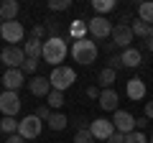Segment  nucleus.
Here are the masks:
<instances>
[{
  "label": "nucleus",
  "mask_w": 153,
  "mask_h": 143,
  "mask_svg": "<svg viewBox=\"0 0 153 143\" xmlns=\"http://www.w3.org/2000/svg\"><path fill=\"white\" fill-rule=\"evenodd\" d=\"M41 59L51 66H61V61L66 59V39L61 36H51V39L44 41V54Z\"/></svg>",
  "instance_id": "1"
},
{
  "label": "nucleus",
  "mask_w": 153,
  "mask_h": 143,
  "mask_svg": "<svg viewBox=\"0 0 153 143\" xmlns=\"http://www.w3.org/2000/svg\"><path fill=\"white\" fill-rule=\"evenodd\" d=\"M71 59L76 61V64H84L89 66L94 59H97V44H94L92 39H76L74 46H71Z\"/></svg>",
  "instance_id": "2"
},
{
  "label": "nucleus",
  "mask_w": 153,
  "mask_h": 143,
  "mask_svg": "<svg viewBox=\"0 0 153 143\" xmlns=\"http://www.w3.org/2000/svg\"><path fill=\"white\" fill-rule=\"evenodd\" d=\"M49 82H51V89H59V92H64V89H69L71 84L76 82V72L71 69V66H54V72L49 74Z\"/></svg>",
  "instance_id": "3"
},
{
  "label": "nucleus",
  "mask_w": 153,
  "mask_h": 143,
  "mask_svg": "<svg viewBox=\"0 0 153 143\" xmlns=\"http://www.w3.org/2000/svg\"><path fill=\"white\" fill-rule=\"evenodd\" d=\"M0 36H3V41H8V46H18L26 36V28L21 21H5L0 28Z\"/></svg>",
  "instance_id": "4"
},
{
  "label": "nucleus",
  "mask_w": 153,
  "mask_h": 143,
  "mask_svg": "<svg viewBox=\"0 0 153 143\" xmlns=\"http://www.w3.org/2000/svg\"><path fill=\"white\" fill-rule=\"evenodd\" d=\"M112 23L107 21L105 16H94L92 21L87 23V31H89V36H92L94 41H105L107 36H112Z\"/></svg>",
  "instance_id": "5"
},
{
  "label": "nucleus",
  "mask_w": 153,
  "mask_h": 143,
  "mask_svg": "<svg viewBox=\"0 0 153 143\" xmlns=\"http://www.w3.org/2000/svg\"><path fill=\"white\" fill-rule=\"evenodd\" d=\"M0 112H3V118H16L21 112V97H18V92H10V89L0 92Z\"/></svg>",
  "instance_id": "6"
},
{
  "label": "nucleus",
  "mask_w": 153,
  "mask_h": 143,
  "mask_svg": "<svg viewBox=\"0 0 153 143\" xmlns=\"http://www.w3.org/2000/svg\"><path fill=\"white\" fill-rule=\"evenodd\" d=\"M89 133H92L94 141H105V143H107L117 130H115L112 120H107V118H97V120L89 123Z\"/></svg>",
  "instance_id": "7"
},
{
  "label": "nucleus",
  "mask_w": 153,
  "mask_h": 143,
  "mask_svg": "<svg viewBox=\"0 0 153 143\" xmlns=\"http://www.w3.org/2000/svg\"><path fill=\"white\" fill-rule=\"evenodd\" d=\"M41 128H44V120L38 115H26L21 120V125H18V136H23L26 141H31V138L41 136Z\"/></svg>",
  "instance_id": "8"
},
{
  "label": "nucleus",
  "mask_w": 153,
  "mask_h": 143,
  "mask_svg": "<svg viewBox=\"0 0 153 143\" xmlns=\"http://www.w3.org/2000/svg\"><path fill=\"white\" fill-rule=\"evenodd\" d=\"M0 61L8 66V69H21L23 61H26V51L21 46H5L0 51Z\"/></svg>",
  "instance_id": "9"
},
{
  "label": "nucleus",
  "mask_w": 153,
  "mask_h": 143,
  "mask_svg": "<svg viewBox=\"0 0 153 143\" xmlns=\"http://www.w3.org/2000/svg\"><path fill=\"white\" fill-rule=\"evenodd\" d=\"M112 44L115 46H120V49H130V41L135 39V33H133V28H130V23H125V21H120L117 26L112 28Z\"/></svg>",
  "instance_id": "10"
},
{
  "label": "nucleus",
  "mask_w": 153,
  "mask_h": 143,
  "mask_svg": "<svg viewBox=\"0 0 153 143\" xmlns=\"http://www.w3.org/2000/svg\"><path fill=\"white\" fill-rule=\"evenodd\" d=\"M112 125L117 133H123V136H130L133 130H135V118L130 115L128 110H115L112 115Z\"/></svg>",
  "instance_id": "11"
},
{
  "label": "nucleus",
  "mask_w": 153,
  "mask_h": 143,
  "mask_svg": "<svg viewBox=\"0 0 153 143\" xmlns=\"http://www.w3.org/2000/svg\"><path fill=\"white\" fill-rule=\"evenodd\" d=\"M23 82H26V74H23L21 69H5L3 79H0V84L5 89H10V92H18V89L23 87Z\"/></svg>",
  "instance_id": "12"
},
{
  "label": "nucleus",
  "mask_w": 153,
  "mask_h": 143,
  "mask_svg": "<svg viewBox=\"0 0 153 143\" xmlns=\"http://www.w3.org/2000/svg\"><path fill=\"white\" fill-rule=\"evenodd\" d=\"M125 95H128V100H133V102H140V100L146 97V82H143L140 77L128 79V84H125Z\"/></svg>",
  "instance_id": "13"
},
{
  "label": "nucleus",
  "mask_w": 153,
  "mask_h": 143,
  "mask_svg": "<svg viewBox=\"0 0 153 143\" xmlns=\"http://www.w3.org/2000/svg\"><path fill=\"white\" fill-rule=\"evenodd\" d=\"M100 107H102V110H110V112H115L117 110V102H120V97H117V92H115L112 87L110 89H102V92H100Z\"/></svg>",
  "instance_id": "14"
},
{
  "label": "nucleus",
  "mask_w": 153,
  "mask_h": 143,
  "mask_svg": "<svg viewBox=\"0 0 153 143\" xmlns=\"http://www.w3.org/2000/svg\"><path fill=\"white\" fill-rule=\"evenodd\" d=\"M28 89H31V95H36V97H49L51 82L46 77H33L31 82H28Z\"/></svg>",
  "instance_id": "15"
},
{
  "label": "nucleus",
  "mask_w": 153,
  "mask_h": 143,
  "mask_svg": "<svg viewBox=\"0 0 153 143\" xmlns=\"http://www.w3.org/2000/svg\"><path fill=\"white\" fill-rule=\"evenodd\" d=\"M123 64H125V69H135V66H140V59H143V54L138 49H123Z\"/></svg>",
  "instance_id": "16"
},
{
  "label": "nucleus",
  "mask_w": 153,
  "mask_h": 143,
  "mask_svg": "<svg viewBox=\"0 0 153 143\" xmlns=\"http://www.w3.org/2000/svg\"><path fill=\"white\" fill-rule=\"evenodd\" d=\"M18 10H21V8H18L16 0H3V3H0V18H3V21H16Z\"/></svg>",
  "instance_id": "17"
},
{
  "label": "nucleus",
  "mask_w": 153,
  "mask_h": 143,
  "mask_svg": "<svg viewBox=\"0 0 153 143\" xmlns=\"http://www.w3.org/2000/svg\"><path fill=\"white\" fill-rule=\"evenodd\" d=\"M41 54H44V41L28 39L26 41V59H41Z\"/></svg>",
  "instance_id": "18"
},
{
  "label": "nucleus",
  "mask_w": 153,
  "mask_h": 143,
  "mask_svg": "<svg viewBox=\"0 0 153 143\" xmlns=\"http://www.w3.org/2000/svg\"><path fill=\"white\" fill-rule=\"evenodd\" d=\"M115 77H117V72H115V69H110V66H105V69L97 74V87L110 89V87H112V82H115Z\"/></svg>",
  "instance_id": "19"
},
{
  "label": "nucleus",
  "mask_w": 153,
  "mask_h": 143,
  "mask_svg": "<svg viewBox=\"0 0 153 143\" xmlns=\"http://www.w3.org/2000/svg\"><path fill=\"white\" fill-rule=\"evenodd\" d=\"M46 125H49L51 130H64V128L69 125V120H66V115H61V112H51V118L46 120Z\"/></svg>",
  "instance_id": "20"
},
{
  "label": "nucleus",
  "mask_w": 153,
  "mask_h": 143,
  "mask_svg": "<svg viewBox=\"0 0 153 143\" xmlns=\"http://www.w3.org/2000/svg\"><path fill=\"white\" fill-rule=\"evenodd\" d=\"M138 18H140L143 23H148V26H153V3L151 0L138 5Z\"/></svg>",
  "instance_id": "21"
},
{
  "label": "nucleus",
  "mask_w": 153,
  "mask_h": 143,
  "mask_svg": "<svg viewBox=\"0 0 153 143\" xmlns=\"http://www.w3.org/2000/svg\"><path fill=\"white\" fill-rule=\"evenodd\" d=\"M18 125H21V120H16V118H3V120H0V130L8 133V136H16Z\"/></svg>",
  "instance_id": "22"
},
{
  "label": "nucleus",
  "mask_w": 153,
  "mask_h": 143,
  "mask_svg": "<svg viewBox=\"0 0 153 143\" xmlns=\"http://www.w3.org/2000/svg\"><path fill=\"white\" fill-rule=\"evenodd\" d=\"M46 105H49V107H61V105H64V92H59V89H51L49 92V97H46Z\"/></svg>",
  "instance_id": "23"
},
{
  "label": "nucleus",
  "mask_w": 153,
  "mask_h": 143,
  "mask_svg": "<svg viewBox=\"0 0 153 143\" xmlns=\"http://www.w3.org/2000/svg\"><path fill=\"white\" fill-rule=\"evenodd\" d=\"M92 8L102 16V13H110V10H115V0H94L92 3Z\"/></svg>",
  "instance_id": "24"
},
{
  "label": "nucleus",
  "mask_w": 153,
  "mask_h": 143,
  "mask_svg": "<svg viewBox=\"0 0 153 143\" xmlns=\"http://www.w3.org/2000/svg\"><path fill=\"white\" fill-rule=\"evenodd\" d=\"M130 28H133V33H135V36L148 39V23H143L140 18H138V21H130Z\"/></svg>",
  "instance_id": "25"
},
{
  "label": "nucleus",
  "mask_w": 153,
  "mask_h": 143,
  "mask_svg": "<svg viewBox=\"0 0 153 143\" xmlns=\"http://www.w3.org/2000/svg\"><path fill=\"white\" fill-rule=\"evenodd\" d=\"M71 0H49V10H69Z\"/></svg>",
  "instance_id": "26"
},
{
  "label": "nucleus",
  "mask_w": 153,
  "mask_h": 143,
  "mask_svg": "<svg viewBox=\"0 0 153 143\" xmlns=\"http://www.w3.org/2000/svg\"><path fill=\"white\" fill-rule=\"evenodd\" d=\"M107 66H110V69H115V72L125 69V64H123V56H120V54H112V56H110V61H107Z\"/></svg>",
  "instance_id": "27"
},
{
  "label": "nucleus",
  "mask_w": 153,
  "mask_h": 143,
  "mask_svg": "<svg viewBox=\"0 0 153 143\" xmlns=\"http://www.w3.org/2000/svg\"><path fill=\"white\" fill-rule=\"evenodd\" d=\"M74 143H94V138H92V133H89V130H76Z\"/></svg>",
  "instance_id": "28"
},
{
  "label": "nucleus",
  "mask_w": 153,
  "mask_h": 143,
  "mask_svg": "<svg viewBox=\"0 0 153 143\" xmlns=\"http://www.w3.org/2000/svg\"><path fill=\"white\" fill-rule=\"evenodd\" d=\"M84 31H87V26H84L82 21H76L74 26H71V36H74V41L76 39H84Z\"/></svg>",
  "instance_id": "29"
},
{
  "label": "nucleus",
  "mask_w": 153,
  "mask_h": 143,
  "mask_svg": "<svg viewBox=\"0 0 153 143\" xmlns=\"http://www.w3.org/2000/svg\"><path fill=\"white\" fill-rule=\"evenodd\" d=\"M125 143H148V138L143 136L140 130H133L130 136H125Z\"/></svg>",
  "instance_id": "30"
},
{
  "label": "nucleus",
  "mask_w": 153,
  "mask_h": 143,
  "mask_svg": "<svg viewBox=\"0 0 153 143\" xmlns=\"http://www.w3.org/2000/svg\"><path fill=\"white\" fill-rule=\"evenodd\" d=\"M36 66H38V59H26V61H23V66H21V72H23V74H33Z\"/></svg>",
  "instance_id": "31"
},
{
  "label": "nucleus",
  "mask_w": 153,
  "mask_h": 143,
  "mask_svg": "<svg viewBox=\"0 0 153 143\" xmlns=\"http://www.w3.org/2000/svg\"><path fill=\"white\" fill-rule=\"evenodd\" d=\"M33 115H38L41 120H49V118H51V107H49V105H38Z\"/></svg>",
  "instance_id": "32"
},
{
  "label": "nucleus",
  "mask_w": 153,
  "mask_h": 143,
  "mask_svg": "<svg viewBox=\"0 0 153 143\" xmlns=\"http://www.w3.org/2000/svg\"><path fill=\"white\" fill-rule=\"evenodd\" d=\"M44 36H46V28H44V26H33V31H31V39H38V41H41Z\"/></svg>",
  "instance_id": "33"
},
{
  "label": "nucleus",
  "mask_w": 153,
  "mask_h": 143,
  "mask_svg": "<svg viewBox=\"0 0 153 143\" xmlns=\"http://www.w3.org/2000/svg\"><path fill=\"white\" fill-rule=\"evenodd\" d=\"M100 92H102L100 87H87V97L89 100H100Z\"/></svg>",
  "instance_id": "34"
},
{
  "label": "nucleus",
  "mask_w": 153,
  "mask_h": 143,
  "mask_svg": "<svg viewBox=\"0 0 153 143\" xmlns=\"http://www.w3.org/2000/svg\"><path fill=\"white\" fill-rule=\"evenodd\" d=\"M74 128H76V130H89V128H87V120H84V118H74Z\"/></svg>",
  "instance_id": "35"
},
{
  "label": "nucleus",
  "mask_w": 153,
  "mask_h": 143,
  "mask_svg": "<svg viewBox=\"0 0 153 143\" xmlns=\"http://www.w3.org/2000/svg\"><path fill=\"white\" fill-rule=\"evenodd\" d=\"M135 128H138V130L148 128V118H146V115H143V118H138V120H135Z\"/></svg>",
  "instance_id": "36"
},
{
  "label": "nucleus",
  "mask_w": 153,
  "mask_h": 143,
  "mask_svg": "<svg viewBox=\"0 0 153 143\" xmlns=\"http://www.w3.org/2000/svg\"><path fill=\"white\" fill-rule=\"evenodd\" d=\"M5 143H26V138L16 133V136H8V141H5Z\"/></svg>",
  "instance_id": "37"
},
{
  "label": "nucleus",
  "mask_w": 153,
  "mask_h": 143,
  "mask_svg": "<svg viewBox=\"0 0 153 143\" xmlns=\"http://www.w3.org/2000/svg\"><path fill=\"white\" fill-rule=\"evenodd\" d=\"M107 143H125V136H123V133H115V136L110 138Z\"/></svg>",
  "instance_id": "38"
},
{
  "label": "nucleus",
  "mask_w": 153,
  "mask_h": 143,
  "mask_svg": "<svg viewBox=\"0 0 153 143\" xmlns=\"http://www.w3.org/2000/svg\"><path fill=\"white\" fill-rule=\"evenodd\" d=\"M146 118L153 120V102H146Z\"/></svg>",
  "instance_id": "39"
},
{
  "label": "nucleus",
  "mask_w": 153,
  "mask_h": 143,
  "mask_svg": "<svg viewBox=\"0 0 153 143\" xmlns=\"http://www.w3.org/2000/svg\"><path fill=\"white\" fill-rule=\"evenodd\" d=\"M105 49H107V51H110V54H112V51H115V49H117V46H115V44H112V41H107V44H105Z\"/></svg>",
  "instance_id": "40"
},
{
  "label": "nucleus",
  "mask_w": 153,
  "mask_h": 143,
  "mask_svg": "<svg viewBox=\"0 0 153 143\" xmlns=\"http://www.w3.org/2000/svg\"><path fill=\"white\" fill-rule=\"evenodd\" d=\"M146 46H148V51L153 54V39H148V41H146Z\"/></svg>",
  "instance_id": "41"
},
{
  "label": "nucleus",
  "mask_w": 153,
  "mask_h": 143,
  "mask_svg": "<svg viewBox=\"0 0 153 143\" xmlns=\"http://www.w3.org/2000/svg\"><path fill=\"white\" fill-rule=\"evenodd\" d=\"M148 39H153V26H148ZM146 39V41H148Z\"/></svg>",
  "instance_id": "42"
},
{
  "label": "nucleus",
  "mask_w": 153,
  "mask_h": 143,
  "mask_svg": "<svg viewBox=\"0 0 153 143\" xmlns=\"http://www.w3.org/2000/svg\"><path fill=\"white\" fill-rule=\"evenodd\" d=\"M3 23H5V21H3V18H0V28H3Z\"/></svg>",
  "instance_id": "43"
},
{
  "label": "nucleus",
  "mask_w": 153,
  "mask_h": 143,
  "mask_svg": "<svg viewBox=\"0 0 153 143\" xmlns=\"http://www.w3.org/2000/svg\"><path fill=\"white\" fill-rule=\"evenodd\" d=\"M151 143H153V136H151Z\"/></svg>",
  "instance_id": "44"
}]
</instances>
